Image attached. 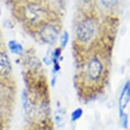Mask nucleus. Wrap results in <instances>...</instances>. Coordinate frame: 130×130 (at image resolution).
I'll return each mask as SVG.
<instances>
[{"label": "nucleus", "mask_w": 130, "mask_h": 130, "mask_svg": "<svg viewBox=\"0 0 130 130\" xmlns=\"http://www.w3.org/2000/svg\"><path fill=\"white\" fill-rule=\"evenodd\" d=\"M21 105L26 118L30 120L35 116V105L26 89H24L21 93Z\"/></svg>", "instance_id": "nucleus-5"}, {"label": "nucleus", "mask_w": 130, "mask_h": 130, "mask_svg": "<svg viewBox=\"0 0 130 130\" xmlns=\"http://www.w3.org/2000/svg\"><path fill=\"white\" fill-rule=\"evenodd\" d=\"M43 62H44V64L47 67H48V66L51 65V63H52V60H51L50 58H48V57H44L43 58Z\"/></svg>", "instance_id": "nucleus-14"}, {"label": "nucleus", "mask_w": 130, "mask_h": 130, "mask_svg": "<svg viewBox=\"0 0 130 130\" xmlns=\"http://www.w3.org/2000/svg\"><path fill=\"white\" fill-rule=\"evenodd\" d=\"M118 0H101V4L106 8H111V7L116 5Z\"/></svg>", "instance_id": "nucleus-13"}, {"label": "nucleus", "mask_w": 130, "mask_h": 130, "mask_svg": "<svg viewBox=\"0 0 130 130\" xmlns=\"http://www.w3.org/2000/svg\"><path fill=\"white\" fill-rule=\"evenodd\" d=\"M56 82H57V77H56V75H53V77H52V79H51V86L55 87L56 84Z\"/></svg>", "instance_id": "nucleus-15"}, {"label": "nucleus", "mask_w": 130, "mask_h": 130, "mask_svg": "<svg viewBox=\"0 0 130 130\" xmlns=\"http://www.w3.org/2000/svg\"><path fill=\"white\" fill-rule=\"evenodd\" d=\"M68 40H69V34H68L67 31H64V33L62 34L61 38H60L61 48H66V46H67V43H68Z\"/></svg>", "instance_id": "nucleus-11"}, {"label": "nucleus", "mask_w": 130, "mask_h": 130, "mask_svg": "<svg viewBox=\"0 0 130 130\" xmlns=\"http://www.w3.org/2000/svg\"><path fill=\"white\" fill-rule=\"evenodd\" d=\"M83 2H84V3H88V2H90L91 0H82Z\"/></svg>", "instance_id": "nucleus-16"}, {"label": "nucleus", "mask_w": 130, "mask_h": 130, "mask_svg": "<svg viewBox=\"0 0 130 130\" xmlns=\"http://www.w3.org/2000/svg\"><path fill=\"white\" fill-rule=\"evenodd\" d=\"M95 33V26L90 19H84L78 24L76 34L79 41L83 43H88L94 38Z\"/></svg>", "instance_id": "nucleus-1"}, {"label": "nucleus", "mask_w": 130, "mask_h": 130, "mask_svg": "<svg viewBox=\"0 0 130 130\" xmlns=\"http://www.w3.org/2000/svg\"><path fill=\"white\" fill-rule=\"evenodd\" d=\"M9 48L11 51V53L17 55H21L23 54V47L21 43H19L18 42L11 40L9 42Z\"/></svg>", "instance_id": "nucleus-9"}, {"label": "nucleus", "mask_w": 130, "mask_h": 130, "mask_svg": "<svg viewBox=\"0 0 130 130\" xmlns=\"http://www.w3.org/2000/svg\"><path fill=\"white\" fill-rule=\"evenodd\" d=\"M104 66L99 59H91L87 65V77L90 82H98L103 74Z\"/></svg>", "instance_id": "nucleus-2"}, {"label": "nucleus", "mask_w": 130, "mask_h": 130, "mask_svg": "<svg viewBox=\"0 0 130 130\" xmlns=\"http://www.w3.org/2000/svg\"><path fill=\"white\" fill-rule=\"evenodd\" d=\"M12 72V65L8 55L5 52H0V76L6 77Z\"/></svg>", "instance_id": "nucleus-7"}, {"label": "nucleus", "mask_w": 130, "mask_h": 130, "mask_svg": "<svg viewBox=\"0 0 130 130\" xmlns=\"http://www.w3.org/2000/svg\"><path fill=\"white\" fill-rule=\"evenodd\" d=\"M25 15L30 22L38 23L45 19L46 13L40 6L31 4L26 7Z\"/></svg>", "instance_id": "nucleus-3"}, {"label": "nucleus", "mask_w": 130, "mask_h": 130, "mask_svg": "<svg viewBox=\"0 0 130 130\" xmlns=\"http://www.w3.org/2000/svg\"><path fill=\"white\" fill-rule=\"evenodd\" d=\"M119 117L122 121V126L123 127V128H127V125H128V117H127V115L126 113H124V112H121V113H119Z\"/></svg>", "instance_id": "nucleus-12"}, {"label": "nucleus", "mask_w": 130, "mask_h": 130, "mask_svg": "<svg viewBox=\"0 0 130 130\" xmlns=\"http://www.w3.org/2000/svg\"><path fill=\"white\" fill-rule=\"evenodd\" d=\"M83 113V111L82 108H77V109H75L74 111L72 112V114H71V121L72 122H77V120H79L81 117H82Z\"/></svg>", "instance_id": "nucleus-10"}, {"label": "nucleus", "mask_w": 130, "mask_h": 130, "mask_svg": "<svg viewBox=\"0 0 130 130\" xmlns=\"http://www.w3.org/2000/svg\"><path fill=\"white\" fill-rule=\"evenodd\" d=\"M66 111L60 105H57V108L55 112V122L59 130H61L66 125Z\"/></svg>", "instance_id": "nucleus-8"}, {"label": "nucleus", "mask_w": 130, "mask_h": 130, "mask_svg": "<svg viewBox=\"0 0 130 130\" xmlns=\"http://www.w3.org/2000/svg\"><path fill=\"white\" fill-rule=\"evenodd\" d=\"M40 37L42 40L47 44L52 45L57 41L59 37V31L54 25L48 24L43 26L40 31Z\"/></svg>", "instance_id": "nucleus-4"}, {"label": "nucleus", "mask_w": 130, "mask_h": 130, "mask_svg": "<svg viewBox=\"0 0 130 130\" xmlns=\"http://www.w3.org/2000/svg\"><path fill=\"white\" fill-rule=\"evenodd\" d=\"M129 101H130V81H127L125 83L119 98V102H118L119 113L124 112V110L127 108Z\"/></svg>", "instance_id": "nucleus-6"}]
</instances>
